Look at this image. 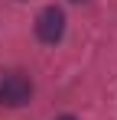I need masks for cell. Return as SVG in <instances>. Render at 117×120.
Masks as SVG:
<instances>
[{
    "mask_svg": "<svg viewBox=\"0 0 117 120\" xmlns=\"http://www.w3.org/2000/svg\"><path fill=\"white\" fill-rule=\"evenodd\" d=\"M33 91H36V84L23 71H3L0 75V104L3 107H26L33 101Z\"/></svg>",
    "mask_w": 117,
    "mask_h": 120,
    "instance_id": "6da1fadb",
    "label": "cell"
},
{
    "mask_svg": "<svg viewBox=\"0 0 117 120\" xmlns=\"http://www.w3.org/2000/svg\"><path fill=\"white\" fill-rule=\"evenodd\" d=\"M36 39L46 42V45H55L62 36H65V10L55 7V3H49V7H42L36 13Z\"/></svg>",
    "mask_w": 117,
    "mask_h": 120,
    "instance_id": "7a4b0ae2",
    "label": "cell"
},
{
    "mask_svg": "<svg viewBox=\"0 0 117 120\" xmlns=\"http://www.w3.org/2000/svg\"><path fill=\"white\" fill-rule=\"evenodd\" d=\"M55 120H75V117H72V114H62V117H55Z\"/></svg>",
    "mask_w": 117,
    "mask_h": 120,
    "instance_id": "3957f363",
    "label": "cell"
},
{
    "mask_svg": "<svg viewBox=\"0 0 117 120\" xmlns=\"http://www.w3.org/2000/svg\"><path fill=\"white\" fill-rule=\"evenodd\" d=\"M78 3H81V0H78Z\"/></svg>",
    "mask_w": 117,
    "mask_h": 120,
    "instance_id": "277c9868",
    "label": "cell"
}]
</instances>
